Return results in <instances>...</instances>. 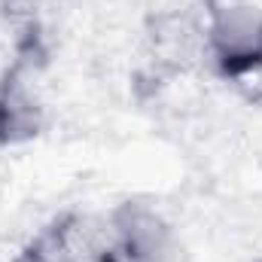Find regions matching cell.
Returning <instances> with one entry per match:
<instances>
[{"mask_svg":"<svg viewBox=\"0 0 262 262\" xmlns=\"http://www.w3.org/2000/svg\"><path fill=\"white\" fill-rule=\"evenodd\" d=\"M204 58L216 73L244 79L262 70V9L250 0H216L207 12Z\"/></svg>","mask_w":262,"mask_h":262,"instance_id":"1","label":"cell"},{"mask_svg":"<svg viewBox=\"0 0 262 262\" xmlns=\"http://www.w3.org/2000/svg\"><path fill=\"white\" fill-rule=\"evenodd\" d=\"M119 262H180V241L171 223L149 204L125 201L110 216Z\"/></svg>","mask_w":262,"mask_h":262,"instance_id":"2","label":"cell"},{"mask_svg":"<svg viewBox=\"0 0 262 262\" xmlns=\"http://www.w3.org/2000/svg\"><path fill=\"white\" fill-rule=\"evenodd\" d=\"M37 128H40V107L34 95L18 79L6 82L0 92V140L15 143L37 134Z\"/></svg>","mask_w":262,"mask_h":262,"instance_id":"3","label":"cell"},{"mask_svg":"<svg viewBox=\"0 0 262 262\" xmlns=\"http://www.w3.org/2000/svg\"><path fill=\"white\" fill-rule=\"evenodd\" d=\"M12 262H58V259H55V256H52V253L40 244V241H34L28 250H21V253H18Z\"/></svg>","mask_w":262,"mask_h":262,"instance_id":"4","label":"cell"}]
</instances>
